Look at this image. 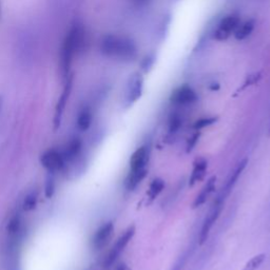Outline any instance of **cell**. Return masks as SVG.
Wrapping results in <instances>:
<instances>
[{
    "mask_svg": "<svg viewBox=\"0 0 270 270\" xmlns=\"http://www.w3.org/2000/svg\"><path fill=\"white\" fill-rule=\"evenodd\" d=\"M105 55L123 61H131L137 57V48L134 41L124 36L108 35L101 41Z\"/></svg>",
    "mask_w": 270,
    "mask_h": 270,
    "instance_id": "cell-1",
    "label": "cell"
},
{
    "mask_svg": "<svg viewBox=\"0 0 270 270\" xmlns=\"http://www.w3.org/2000/svg\"><path fill=\"white\" fill-rule=\"evenodd\" d=\"M150 150L148 146L137 148L131 155L129 161V172L124 179V187L129 191H134L145 179L148 173Z\"/></svg>",
    "mask_w": 270,
    "mask_h": 270,
    "instance_id": "cell-2",
    "label": "cell"
},
{
    "mask_svg": "<svg viewBox=\"0 0 270 270\" xmlns=\"http://www.w3.org/2000/svg\"><path fill=\"white\" fill-rule=\"evenodd\" d=\"M85 41V33L77 27L72 30L66 39V43L63 47L61 52V67L67 71L73 59L75 53L80 49L81 45Z\"/></svg>",
    "mask_w": 270,
    "mask_h": 270,
    "instance_id": "cell-3",
    "label": "cell"
},
{
    "mask_svg": "<svg viewBox=\"0 0 270 270\" xmlns=\"http://www.w3.org/2000/svg\"><path fill=\"white\" fill-rule=\"evenodd\" d=\"M135 231H136L135 226L131 225L121 233L120 237L116 240L115 244L112 246L111 250L109 251V254L107 255V257L103 261V267L105 268H110L115 264V262L118 260L120 255L123 253L124 248L128 246L130 241L133 239V237L135 235Z\"/></svg>",
    "mask_w": 270,
    "mask_h": 270,
    "instance_id": "cell-4",
    "label": "cell"
},
{
    "mask_svg": "<svg viewBox=\"0 0 270 270\" xmlns=\"http://www.w3.org/2000/svg\"><path fill=\"white\" fill-rule=\"evenodd\" d=\"M227 199H225V197L223 195H221L219 193L218 197L215 199V201L213 202L211 208L209 209V212L207 213L206 218L203 222V225H202V229H201V233H200V245H203L208 237H209V233L213 227V225L215 224V222H217L220 218V215L223 211V208H224V204L226 202Z\"/></svg>",
    "mask_w": 270,
    "mask_h": 270,
    "instance_id": "cell-5",
    "label": "cell"
},
{
    "mask_svg": "<svg viewBox=\"0 0 270 270\" xmlns=\"http://www.w3.org/2000/svg\"><path fill=\"white\" fill-rule=\"evenodd\" d=\"M241 25V18L236 14L225 16L214 31V38L217 40H226L231 34H235L236 30Z\"/></svg>",
    "mask_w": 270,
    "mask_h": 270,
    "instance_id": "cell-6",
    "label": "cell"
},
{
    "mask_svg": "<svg viewBox=\"0 0 270 270\" xmlns=\"http://www.w3.org/2000/svg\"><path fill=\"white\" fill-rule=\"evenodd\" d=\"M143 91V78L140 73L132 74L128 80L127 88H126V94H124V103L127 107L132 106L136 102L140 96L142 95Z\"/></svg>",
    "mask_w": 270,
    "mask_h": 270,
    "instance_id": "cell-7",
    "label": "cell"
},
{
    "mask_svg": "<svg viewBox=\"0 0 270 270\" xmlns=\"http://www.w3.org/2000/svg\"><path fill=\"white\" fill-rule=\"evenodd\" d=\"M40 163L50 173H55L65 167L66 161L61 152L51 149L41 155Z\"/></svg>",
    "mask_w": 270,
    "mask_h": 270,
    "instance_id": "cell-8",
    "label": "cell"
},
{
    "mask_svg": "<svg viewBox=\"0 0 270 270\" xmlns=\"http://www.w3.org/2000/svg\"><path fill=\"white\" fill-rule=\"evenodd\" d=\"M114 233V225L112 222H108L100 226L93 235L91 245L94 250H100L110 242Z\"/></svg>",
    "mask_w": 270,
    "mask_h": 270,
    "instance_id": "cell-9",
    "label": "cell"
},
{
    "mask_svg": "<svg viewBox=\"0 0 270 270\" xmlns=\"http://www.w3.org/2000/svg\"><path fill=\"white\" fill-rule=\"evenodd\" d=\"M170 100L177 106H188L197 100V94L190 86H182L175 89L171 94Z\"/></svg>",
    "mask_w": 270,
    "mask_h": 270,
    "instance_id": "cell-10",
    "label": "cell"
},
{
    "mask_svg": "<svg viewBox=\"0 0 270 270\" xmlns=\"http://www.w3.org/2000/svg\"><path fill=\"white\" fill-rule=\"evenodd\" d=\"M247 161H248L247 158L242 159L240 163L238 164V166L236 167V169L233 170V172L227 178L225 185L223 186V188H222V190L220 192V194L223 195L224 197H226V199L229 196V194L231 193L233 188L236 187V185H237V183L239 181V178L241 177L242 173L244 172V170H245V168L247 166Z\"/></svg>",
    "mask_w": 270,
    "mask_h": 270,
    "instance_id": "cell-11",
    "label": "cell"
},
{
    "mask_svg": "<svg viewBox=\"0 0 270 270\" xmlns=\"http://www.w3.org/2000/svg\"><path fill=\"white\" fill-rule=\"evenodd\" d=\"M7 235L9 241L20 242L23 237V219L19 212L14 213L7 226Z\"/></svg>",
    "mask_w": 270,
    "mask_h": 270,
    "instance_id": "cell-12",
    "label": "cell"
},
{
    "mask_svg": "<svg viewBox=\"0 0 270 270\" xmlns=\"http://www.w3.org/2000/svg\"><path fill=\"white\" fill-rule=\"evenodd\" d=\"M208 160L205 157H199L194 160L193 168L189 178V185L192 187L199 182H202L207 174Z\"/></svg>",
    "mask_w": 270,
    "mask_h": 270,
    "instance_id": "cell-13",
    "label": "cell"
},
{
    "mask_svg": "<svg viewBox=\"0 0 270 270\" xmlns=\"http://www.w3.org/2000/svg\"><path fill=\"white\" fill-rule=\"evenodd\" d=\"M215 184H217V177L215 176H212L208 179L207 183L205 184V186L202 188V190L199 192V194H197L194 199V202L192 205L193 208H199L207 202V200L209 199L210 195L215 190Z\"/></svg>",
    "mask_w": 270,
    "mask_h": 270,
    "instance_id": "cell-14",
    "label": "cell"
},
{
    "mask_svg": "<svg viewBox=\"0 0 270 270\" xmlns=\"http://www.w3.org/2000/svg\"><path fill=\"white\" fill-rule=\"evenodd\" d=\"M81 149H82V141L78 137H75L70 140L64 152H61L66 163L67 161H72L76 159V157L79 156Z\"/></svg>",
    "mask_w": 270,
    "mask_h": 270,
    "instance_id": "cell-15",
    "label": "cell"
},
{
    "mask_svg": "<svg viewBox=\"0 0 270 270\" xmlns=\"http://www.w3.org/2000/svg\"><path fill=\"white\" fill-rule=\"evenodd\" d=\"M71 87H72V84H71V81H69V84H67V86L65 87L64 92H63V94L58 100L57 106H56L55 116H54V124H55V130L60 126L63 113L65 111V108H66V105H67V101H68V98H69V95L71 92Z\"/></svg>",
    "mask_w": 270,
    "mask_h": 270,
    "instance_id": "cell-16",
    "label": "cell"
},
{
    "mask_svg": "<svg viewBox=\"0 0 270 270\" xmlns=\"http://www.w3.org/2000/svg\"><path fill=\"white\" fill-rule=\"evenodd\" d=\"M165 188V181L160 177H155L152 179V182L150 183L147 195L149 203H152L156 197L161 193V191Z\"/></svg>",
    "mask_w": 270,
    "mask_h": 270,
    "instance_id": "cell-17",
    "label": "cell"
},
{
    "mask_svg": "<svg viewBox=\"0 0 270 270\" xmlns=\"http://www.w3.org/2000/svg\"><path fill=\"white\" fill-rule=\"evenodd\" d=\"M255 26H256L255 20H253V19L247 20L244 24H241L239 26V28L236 30V32L233 35H235V37L238 40H244L245 38L248 37L251 33H253V31L255 30Z\"/></svg>",
    "mask_w": 270,
    "mask_h": 270,
    "instance_id": "cell-18",
    "label": "cell"
},
{
    "mask_svg": "<svg viewBox=\"0 0 270 270\" xmlns=\"http://www.w3.org/2000/svg\"><path fill=\"white\" fill-rule=\"evenodd\" d=\"M92 123V112L90 109H84L77 118V128L80 131H87Z\"/></svg>",
    "mask_w": 270,
    "mask_h": 270,
    "instance_id": "cell-19",
    "label": "cell"
},
{
    "mask_svg": "<svg viewBox=\"0 0 270 270\" xmlns=\"http://www.w3.org/2000/svg\"><path fill=\"white\" fill-rule=\"evenodd\" d=\"M183 124V119L177 113H172L168 120V130L170 133H176L181 129Z\"/></svg>",
    "mask_w": 270,
    "mask_h": 270,
    "instance_id": "cell-20",
    "label": "cell"
},
{
    "mask_svg": "<svg viewBox=\"0 0 270 270\" xmlns=\"http://www.w3.org/2000/svg\"><path fill=\"white\" fill-rule=\"evenodd\" d=\"M37 192L36 191H32L30 192L26 197H25V201L23 204V208L26 211H31L36 207V204H37Z\"/></svg>",
    "mask_w": 270,
    "mask_h": 270,
    "instance_id": "cell-21",
    "label": "cell"
},
{
    "mask_svg": "<svg viewBox=\"0 0 270 270\" xmlns=\"http://www.w3.org/2000/svg\"><path fill=\"white\" fill-rule=\"evenodd\" d=\"M218 120V117H204V118H201V119H197L193 126L192 128L195 130V131H201L202 129L206 128V127H209V126L213 124L215 121Z\"/></svg>",
    "mask_w": 270,
    "mask_h": 270,
    "instance_id": "cell-22",
    "label": "cell"
},
{
    "mask_svg": "<svg viewBox=\"0 0 270 270\" xmlns=\"http://www.w3.org/2000/svg\"><path fill=\"white\" fill-rule=\"evenodd\" d=\"M264 260H265L264 254H260V255L254 257L253 259L247 262V264L244 267V270H257L262 265Z\"/></svg>",
    "mask_w": 270,
    "mask_h": 270,
    "instance_id": "cell-23",
    "label": "cell"
},
{
    "mask_svg": "<svg viewBox=\"0 0 270 270\" xmlns=\"http://www.w3.org/2000/svg\"><path fill=\"white\" fill-rule=\"evenodd\" d=\"M54 173H50L47 177L46 181V187H45V193L48 199L53 196L54 192H55V178H54Z\"/></svg>",
    "mask_w": 270,
    "mask_h": 270,
    "instance_id": "cell-24",
    "label": "cell"
},
{
    "mask_svg": "<svg viewBox=\"0 0 270 270\" xmlns=\"http://www.w3.org/2000/svg\"><path fill=\"white\" fill-rule=\"evenodd\" d=\"M154 61H155V56L153 55V54H149V55H147L141 61V65H140L141 66V70L143 72H149L150 69L154 65Z\"/></svg>",
    "mask_w": 270,
    "mask_h": 270,
    "instance_id": "cell-25",
    "label": "cell"
},
{
    "mask_svg": "<svg viewBox=\"0 0 270 270\" xmlns=\"http://www.w3.org/2000/svg\"><path fill=\"white\" fill-rule=\"evenodd\" d=\"M199 138H200V131H196V133H194L187 141V152H191L193 150L197 141H199Z\"/></svg>",
    "mask_w": 270,
    "mask_h": 270,
    "instance_id": "cell-26",
    "label": "cell"
},
{
    "mask_svg": "<svg viewBox=\"0 0 270 270\" xmlns=\"http://www.w3.org/2000/svg\"><path fill=\"white\" fill-rule=\"evenodd\" d=\"M149 3H151V0H133V4L136 7H145Z\"/></svg>",
    "mask_w": 270,
    "mask_h": 270,
    "instance_id": "cell-27",
    "label": "cell"
},
{
    "mask_svg": "<svg viewBox=\"0 0 270 270\" xmlns=\"http://www.w3.org/2000/svg\"><path fill=\"white\" fill-rule=\"evenodd\" d=\"M116 270H131L127 265H126V264H120L117 268H116Z\"/></svg>",
    "mask_w": 270,
    "mask_h": 270,
    "instance_id": "cell-28",
    "label": "cell"
}]
</instances>
